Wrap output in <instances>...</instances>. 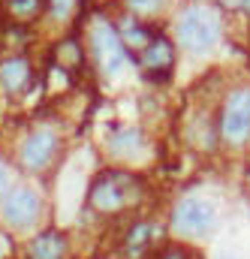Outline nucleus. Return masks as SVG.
<instances>
[{
    "label": "nucleus",
    "instance_id": "f257e3e1",
    "mask_svg": "<svg viewBox=\"0 0 250 259\" xmlns=\"http://www.w3.org/2000/svg\"><path fill=\"white\" fill-rule=\"evenodd\" d=\"M220 33H223L220 15H217L211 6H205V3L187 6V9L178 15V21H175V36H178V42L184 46V52H190V55H205V52H211V49L217 46Z\"/></svg>",
    "mask_w": 250,
    "mask_h": 259
},
{
    "label": "nucleus",
    "instance_id": "f03ea898",
    "mask_svg": "<svg viewBox=\"0 0 250 259\" xmlns=\"http://www.w3.org/2000/svg\"><path fill=\"white\" fill-rule=\"evenodd\" d=\"M142 199V184L130 172H103L94 178L88 205L100 214H121L127 208L139 205Z\"/></svg>",
    "mask_w": 250,
    "mask_h": 259
},
{
    "label": "nucleus",
    "instance_id": "7ed1b4c3",
    "mask_svg": "<svg viewBox=\"0 0 250 259\" xmlns=\"http://www.w3.org/2000/svg\"><path fill=\"white\" fill-rule=\"evenodd\" d=\"M88 46H91V58H94L97 69L106 78L121 75L130 66V49L124 46L118 27L106 15H97L91 21V27H88Z\"/></svg>",
    "mask_w": 250,
    "mask_h": 259
},
{
    "label": "nucleus",
    "instance_id": "20e7f679",
    "mask_svg": "<svg viewBox=\"0 0 250 259\" xmlns=\"http://www.w3.org/2000/svg\"><path fill=\"white\" fill-rule=\"evenodd\" d=\"M39 214H43V199L27 184L9 187V193L0 202V220L9 229H30L39 220Z\"/></svg>",
    "mask_w": 250,
    "mask_h": 259
},
{
    "label": "nucleus",
    "instance_id": "39448f33",
    "mask_svg": "<svg viewBox=\"0 0 250 259\" xmlns=\"http://www.w3.org/2000/svg\"><path fill=\"white\" fill-rule=\"evenodd\" d=\"M61 154V136L52 127H39L33 130L30 136L21 139L18 145V163L27 172H46Z\"/></svg>",
    "mask_w": 250,
    "mask_h": 259
},
{
    "label": "nucleus",
    "instance_id": "423d86ee",
    "mask_svg": "<svg viewBox=\"0 0 250 259\" xmlns=\"http://www.w3.org/2000/svg\"><path fill=\"white\" fill-rule=\"evenodd\" d=\"M217 223V211L208 199H184L172 211V229L184 238H205Z\"/></svg>",
    "mask_w": 250,
    "mask_h": 259
},
{
    "label": "nucleus",
    "instance_id": "0eeeda50",
    "mask_svg": "<svg viewBox=\"0 0 250 259\" xmlns=\"http://www.w3.org/2000/svg\"><path fill=\"white\" fill-rule=\"evenodd\" d=\"M220 136L226 145L238 148L250 139V91H235L229 94L220 118Z\"/></svg>",
    "mask_w": 250,
    "mask_h": 259
},
{
    "label": "nucleus",
    "instance_id": "6e6552de",
    "mask_svg": "<svg viewBox=\"0 0 250 259\" xmlns=\"http://www.w3.org/2000/svg\"><path fill=\"white\" fill-rule=\"evenodd\" d=\"M33 84V64L27 55L12 52L0 58V94L3 97H21Z\"/></svg>",
    "mask_w": 250,
    "mask_h": 259
},
{
    "label": "nucleus",
    "instance_id": "1a4fd4ad",
    "mask_svg": "<svg viewBox=\"0 0 250 259\" xmlns=\"http://www.w3.org/2000/svg\"><path fill=\"white\" fill-rule=\"evenodd\" d=\"M139 66L148 78L166 81L172 66H175V46L166 36H151V42L139 52Z\"/></svg>",
    "mask_w": 250,
    "mask_h": 259
},
{
    "label": "nucleus",
    "instance_id": "9d476101",
    "mask_svg": "<svg viewBox=\"0 0 250 259\" xmlns=\"http://www.w3.org/2000/svg\"><path fill=\"white\" fill-rule=\"evenodd\" d=\"M63 256H66V238L58 229H46L27 244V259H63Z\"/></svg>",
    "mask_w": 250,
    "mask_h": 259
},
{
    "label": "nucleus",
    "instance_id": "9b49d317",
    "mask_svg": "<svg viewBox=\"0 0 250 259\" xmlns=\"http://www.w3.org/2000/svg\"><path fill=\"white\" fill-rule=\"evenodd\" d=\"M106 148L112 157H136L145 148V136L139 127H118L106 139Z\"/></svg>",
    "mask_w": 250,
    "mask_h": 259
},
{
    "label": "nucleus",
    "instance_id": "f8f14e48",
    "mask_svg": "<svg viewBox=\"0 0 250 259\" xmlns=\"http://www.w3.org/2000/svg\"><path fill=\"white\" fill-rule=\"evenodd\" d=\"M46 12V0H0V15L15 24H30Z\"/></svg>",
    "mask_w": 250,
    "mask_h": 259
},
{
    "label": "nucleus",
    "instance_id": "ddd939ff",
    "mask_svg": "<svg viewBox=\"0 0 250 259\" xmlns=\"http://www.w3.org/2000/svg\"><path fill=\"white\" fill-rule=\"evenodd\" d=\"M81 64H85L81 42L75 36H63L61 42L55 46V66H61L66 72H75V69H81Z\"/></svg>",
    "mask_w": 250,
    "mask_h": 259
},
{
    "label": "nucleus",
    "instance_id": "4468645a",
    "mask_svg": "<svg viewBox=\"0 0 250 259\" xmlns=\"http://www.w3.org/2000/svg\"><path fill=\"white\" fill-rule=\"evenodd\" d=\"M118 33H121V39H124V46L127 49H136V52H142L148 42H151V30L139 21V15L136 18H124L121 24H118Z\"/></svg>",
    "mask_w": 250,
    "mask_h": 259
},
{
    "label": "nucleus",
    "instance_id": "2eb2a0df",
    "mask_svg": "<svg viewBox=\"0 0 250 259\" xmlns=\"http://www.w3.org/2000/svg\"><path fill=\"white\" fill-rule=\"evenodd\" d=\"M154 223H136L133 229H130V235H127V253L130 256H139V253H145L148 247H151V241H154Z\"/></svg>",
    "mask_w": 250,
    "mask_h": 259
},
{
    "label": "nucleus",
    "instance_id": "dca6fc26",
    "mask_svg": "<svg viewBox=\"0 0 250 259\" xmlns=\"http://www.w3.org/2000/svg\"><path fill=\"white\" fill-rule=\"evenodd\" d=\"M78 3H81V0H46V15H49L55 24H66V21L75 18Z\"/></svg>",
    "mask_w": 250,
    "mask_h": 259
},
{
    "label": "nucleus",
    "instance_id": "f3484780",
    "mask_svg": "<svg viewBox=\"0 0 250 259\" xmlns=\"http://www.w3.org/2000/svg\"><path fill=\"white\" fill-rule=\"evenodd\" d=\"M169 0H127V9L139 18H151V15H160L166 9Z\"/></svg>",
    "mask_w": 250,
    "mask_h": 259
},
{
    "label": "nucleus",
    "instance_id": "a211bd4d",
    "mask_svg": "<svg viewBox=\"0 0 250 259\" xmlns=\"http://www.w3.org/2000/svg\"><path fill=\"white\" fill-rule=\"evenodd\" d=\"M6 193H9V166H6V160H0V202Z\"/></svg>",
    "mask_w": 250,
    "mask_h": 259
},
{
    "label": "nucleus",
    "instance_id": "6ab92c4d",
    "mask_svg": "<svg viewBox=\"0 0 250 259\" xmlns=\"http://www.w3.org/2000/svg\"><path fill=\"white\" fill-rule=\"evenodd\" d=\"M226 9H238V12H250V0H217Z\"/></svg>",
    "mask_w": 250,
    "mask_h": 259
},
{
    "label": "nucleus",
    "instance_id": "aec40b11",
    "mask_svg": "<svg viewBox=\"0 0 250 259\" xmlns=\"http://www.w3.org/2000/svg\"><path fill=\"white\" fill-rule=\"evenodd\" d=\"M9 253H12V238L0 229V259H6Z\"/></svg>",
    "mask_w": 250,
    "mask_h": 259
},
{
    "label": "nucleus",
    "instance_id": "412c9836",
    "mask_svg": "<svg viewBox=\"0 0 250 259\" xmlns=\"http://www.w3.org/2000/svg\"><path fill=\"white\" fill-rule=\"evenodd\" d=\"M157 259H187V253H184V250H178V247H169V250H163Z\"/></svg>",
    "mask_w": 250,
    "mask_h": 259
},
{
    "label": "nucleus",
    "instance_id": "4be33fe9",
    "mask_svg": "<svg viewBox=\"0 0 250 259\" xmlns=\"http://www.w3.org/2000/svg\"><path fill=\"white\" fill-rule=\"evenodd\" d=\"M220 259H232V256H220Z\"/></svg>",
    "mask_w": 250,
    "mask_h": 259
}]
</instances>
